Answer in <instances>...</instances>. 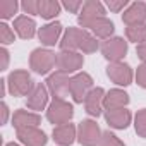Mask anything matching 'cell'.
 I'll list each match as a JSON object with an SVG mask.
<instances>
[{"label": "cell", "instance_id": "1", "mask_svg": "<svg viewBox=\"0 0 146 146\" xmlns=\"http://www.w3.org/2000/svg\"><path fill=\"white\" fill-rule=\"evenodd\" d=\"M29 67L36 74L45 76L57 67V55L48 48H36L29 55Z\"/></svg>", "mask_w": 146, "mask_h": 146}, {"label": "cell", "instance_id": "2", "mask_svg": "<svg viewBox=\"0 0 146 146\" xmlns=\"http://www.w3.org/2000/svg\"><path fill=\"white\" fill-rule=\"evenodd\" d=\"M7 88H9L12 96H28L33 91L35 84H33V79H31L28 70L17 69V70H12L9 74Z\"/></svg>", "mask_w": 146, "mask_h": 146}, {"label": "cell", "instance_id": "3", "mask_svg": "<svg viewBox=\"0 0 146 146\" xmlns=\"http://www.w3.org/2000/svg\"><path fill=\"white\" fill-rule=\"evenodd\" d=\"M72 117H74V107H72L69 102H65V100H53L48 105L46 119H48V122L55 124V127L69 124Z\"/></svg>", "mask_w": 146, "mask_h": 146}, {"label": "cell", "instance_id": "4", "mask_svg": "<svg viewBox=\"0 0 146 146\" xmlns=\"http://www.w3.org/2000/svg\"><path fill=\"white\" fill-rule=\"evenodd\" d=\"M46 88L53 100H65L70 96V78L60 70H55L46 78Z\"/></svg>", "mask_w": 146, "mask_h": 146}, {"label": "cell", "instance_id": "5", "mask_svg": "<svg viewBox=\"0 0 146 146\" xmlns=\"http://www.w3.org/2000/svg\"><path fill=\"white\" fill-rule=\"evenodd\" d=\"M93 90V78L88 72H78L70 78V96L74 103H83Z\"/></svg>", "mask_w": 146, "mask_h": 146}, {"label": "cell", "instance_id": "6", "mask_svg": "<svg viewBox=\"0 0 146 146\" xmlns=\"http://www.w3.org/2000/svg\"><path fill=\"white\" fill-rule=\"evenodd\" d=\"M102 55L112 64V62H122V58L127 53V41L120 36H112L110 40H105L100 46Z\"/></svg>", "mask_w": 146, "mask_h": 146}, {"label": "cell", "instance_id": "7", "mask_svg": "<svg viewBox=\"0 0 146 146\" xmlns=\"http://www.w3.org/2000/svg\"><path fill=\"white\" fill-rule=\"evenodd\" d=\"M100 17H105V7L102 2H98V0H88V2H84L79 16H78V23L83 29H90V26L100 19Z\"/></svg>", "mask_w": 146, "mask_h": 146}, {"label": "cell", "instance_id": "8", "mask_svg": "<svg viewBox=\"0 0 146 146\" xmlns=\"http://www.w3.org/2000/svg\"><path fill=\"white\" fill-rule=\"evenodd\" d=\"M84 57L79 52H60L57 53V70L64 74H74L79 69H83Z\"/></svg>", "mask_w": 146, "mask_h": 146}, {"label": "cell", "instance_id": "9", "mask_svg": "<svg viewBox=\"0 0 146 146\" xmlns=\"http://www.w3.org/2000/svg\"><path fill=\"white\" fill-rule=\"evenodd\" d=\"M102 134L103 132L100 131L96 120H91V119L83 120L78 127V141L83 146H98Z\"/></svg>", "mask_w": 146, "mask_h": 146}, {"label": "cell", "instance_id": "10", "mask_svg": "<svg viewBox=\"0 0 146 146\" xmlns=\"http://www.w3.org/2000/svg\"><path fill=\"white\" fill-rule=\"evenodd\" d=\"M107 76L112 83H115L117 86H129L132 83L134 72L132 69L124 64V62H112L107 65Z\"/></svg>", "mask_w": 146, "mask_h": 146}, {"label": "cell", "instance_id": "11", "mask_svg": "<svg viewBox=\"0 0 146 146\" xmlns=\"http://www.w3.org/2000/svg\"><path fill=\"white\" fill-rule=\"evenodd\" d=\"M105 120L112 129L124 131L129 127L132 120V113L127 108H113V110H105Z\"/></svg>", "mask_w": 146, "mask_h": 146}, {"label": "cell", "instance_id": "12", "mask_svg": "<svg viewBox=\"0 0 146 146\" xmlns=\"http://www.w3.org/2000/svg\"><path fill=\"white\" fill-rule=\"evenodd\" d=\"M17 139L24 146H46V134L38 127H26L17 131Z\"/></svg>", "mask_w": 146, "mask_h": 146}, {"label": "cell", "instance_id": "13", "mask_svg": "<svg viewBox=\"0 0 146 146\" xmlns=\"http://www.w3.org/2000/svg\"><path fill=\"white\" fill-rule=\"evenodd\" d=\"M26 105H28V108L33 110V112H40V110H43V108L48 105V88H46L43 83L35 84L33 91L28 95Z\"/></svg>", "mask_w": 146, "mask_h": 146}, {"label": "cell", "instance_id": "14", "mask_svg": "<svg viewBox=\"0 0 146 146\" xmlns=\"http://www.w3.org/2000/svg\"><path fill=\"white\" fill-rule=\"evenodd\" d=\"M105 90L103 88H93L90 91V95L86 96L84 100V108H86V113L91 115V117H98L102 115V112L105 110L103 107V100H105Z\"/></svg>", "mask_w": 146, "mask_h": 146}, {"label": "cell", "instance_id": "15", "mask_svg": "<svg viewBox=\"0 0 146 146\" xmlns=\"http://www.w3.org/2000/svg\"><path fill=\"white\" fill-rule=\"evenodd\" d=\"M84 31L86 29H83V28H67L62 40L58 41L60 52H76V50H79Z\"/></svg>", "mask_w": 146, "mask_h": 146}, {"label": "cell", "instance_id": "16", "mask_svg": "<svg viewBox=\"0 0 146 146\" xmlns=\"http://www.w3.org/2000/svg\"><path fill=\"white\" fill-rule=\"evenodd\" d=\"M122 21L125 26H136V24H146V4L144 2H134L131 4L124 14Z\"/></svg>", "mask_w": 146, "mask_h": 146}, {"label": "cell", "instance_id": "17", "mask_svg": "<svg viewBox=\"0 0 146 146\" xmlns=\"http://www.w3.org/2000/svg\"><path fill=\"white\" fill-rule=\"evenodd\" d=\"M53 141L60 146H70L72 143H74L78 139V129L74 124H64V125H57L53 127Z\"/></svg>", "mask_w": 146, "mask_h": 146}, {"label": "cell", "instance_id": "18", "mask_svg": "<svg viewBox=\"0 0 146 146\" xmlns=\"http://www.w3.org/2000/svg\"><path fill=\"white\" fill-rule=\"evenodd\" d=\"M41 124V117L36 112H29V110H16L12 115V125L16 127V131L19 129H26V127H38Z\"/></svg>", "mask_w": 146, "mask_h": 146}, {"label": "cell", "instance_id": "19", "mask_svg": "<svg viewBox=\"0 0 146 146\" xmlns=\"http://www.w3.org/2000/svg\"><path fill=\"white\" fill-rule=\"evenodd\" d=\"M60 35H62V24L60 23H48V24L41 26L38 31V38H40L41 45H45V46H53L58 41Z\"/></svg>", "mask_w": 146, "mask_h": 146}, {"label": "cell", "instance_id": "20", "mask_svg": "<svg viewBox=\"0 0 146 146\" xmlns=\"http://www.w3.org/2000/svg\"><path fill=\"white\" fill-rule=\"evenodd\" d=\"M129 105V95L124 91V90H110L107 91L105 95V100H103V107L105 110H113V108H125Z\"/></svg>", "mask_w": 146, "mask_h": 146}, {"label": "cell", "instance_id": "21", "mask_svg": "<svg viewBox=\"0 0 146 146\" xmlns=\"http://www.w3.org/2000/svg\"><path fill=\"white\" fill-rule=\"evenodd\" d=\"M14 31L23 40H31L36 35V23L28 16H17L14 19Z\"/></svg>", "mask_w": 146, "mask_h": 146}, {"label": "cell", "instance_id": "22", "mask_svg": "<svg viewBox=\"0 0 146 146\" xmlns=\"http://www.w3.org/2000/svg\"><path fill=\"white\" fill-rule=\"evenodd\" d=\"M90 31L93 33L95 38H100V40H110L113 31H115V24L105 16V17H100L96 19L91 26H90Z\"/></svg>", "mask_w": 146, "mask_h": 146}, {"label": "cell", "instance_id": "23", "mask_svg": "<svg viewBox=\"0 0 146 146\" xmlns=\"http://www.w3.org/2000/svg\"><path fill=\"white\" fill-rule=\"evenodd\" d=\"M62 5L55 0H38V16L43 19H53L60 14Z\"/></svg>", "mask_w": 146, "mask_h": 146}, {"label": "cell", "instance_id": "24", "mask_svg": "<svg viewBox=\"0 0 146 146\" xmlns=\"http://www.w3.org/2000/svg\"><path fill=\"white\" fill-rule=\"evenodd\" d=\"M125 36L129 41L141 45L146 41V24H136V26H127L125 28Z\"/></svg>", "mask_w": 146, "mask_h": 146}, {"label": "cell", "instance_id": "25", "mask_svg": "<svg viewBox=\"0 0 146 146\" xmlns=\"http://www.w3.org/2000/svg\"><path fill=\"white\" fill-rule=\"evenodd\" d=\"M98 48H100L98 40H96L93 35H90L88 31H84L83 40H81V46H79V50H81L83 53H95Z\"/></svg>", "mask_w": 146, "mask_h": 146}, {"label": "cell", "instance_id": "26", "mask_svg": "<svg viewBox=\"0 0 146 146\" xmlns=\"http://www.w3.org/2000/svg\"><path fill=\"white\" fill-rule=\"evenodd\" d=\"M17 9H19V4L16 0H2V2H0V17L11 19V17H14Z\"/></svg>", "mask_w": 146, "mask_h": 146}, {"label": "cell", "instance_id": "27", "mask_svg": "<svg viewBox=\"0 0 146 146\" xmlns=\"http://www.w3.org/2000/svg\"><path fill=\"white\" fill-rule=\"evenodd\" d=\"M134 129L139 137H146V108L139 110L134 115Z\"/></svg>", "mask_w": 146, "mask_h": 146}, {"label": "cell", "instance_id": "28", "mask_svg": "<svg viewBox=\"0 0 146 146\" xmlns=\"http://www.w3.org/2000/svg\"><path fill=\"white\" fill-rule=\"evenodd\" d=\"M98 146H125L113 132H110V131H105L103 134H102V139H100V143H98Z\"/></svg>", "mask_w": 146, "mask_h": 146}, {"label": "cell", "instance_id": "29", "mask_svg": "<svg viewBox=\"0 0 146 146\" xmlns=\"http://www.w3.org/2000/svg\"><path fill=\"white\" fill-rule=\"evenodd\" d=\"M16 36H14V29L11 26H7L5 23L0 24V41H2V45H11L14 43Z\"/></svg>", "mask_w": 146, "mask_h": 146}, {"label": "cell", "instance_id": "30", "mask_svg": "<svg viewBox=\"0 0 146 146\" xmlns=\"http://www.w3.org/2000/svg\"><path fill=\"white\" fill-rule=\"evenodd\" d=\"M83 2L81 0H69V2H64L62 4V7L65 9V11H69V12H72V14H79L81 12V9H83Z\"/></svg>", "mask_w": 146, "mask_h": 146}, {"label": "cell", "instance_id": "31", "mask_svg": "<svg viewBox=\"0 0 146 146\" xmlns=\"http://www.w3.org/2000/svg\"><path fill=\"white\" fill-rule=\"evenodd\" d=\"M21 9L24 11V14L38 16V0H24L21 4Z\"/></svg>", "mask_w": 146, "mask_h": 146}, {"label": "cell", "instance_id": "32", "mask_svg": "<svg viewBox=\"0 0 146 146\" xmlns=\"http://www.w3.org/2000/svg\"><path fill=\"white\" fill-rule=\"evenodd\" d=\"M134 78H136L137 86H141V88H144V90H146V64H141V65L137 67Z\"/></svg>", "mask_w": 146, "mask_h": 146}, {"label": "cell", "instance_id": "33", "mask_svg": "<svg viewBox=\"0 0 146 146\" xmlns=\"http://www.w3.org/2000/svg\"><path fill=\"white\" fill-rule=\"evenodd\" d=\"M107 7L112 12H120V11H125V7H129V2L127 0H108Z\"/></svg>", "mask_w": 146, "mask_h": 146}, {"label": "cell", "instance_id": "34", "mask_svg": "<svg viewBox=\"0 0 146 146\" xmlns=\"http://www.w3.org/2000/svg\"><path fill=\"white\" fill-rule=\"evenodd\" d=\"M0 58H2V62H0V70H5L7 65H9V52H7V48H0Z\"/></svg>", "mask_w": 146, "mask_h": 146}, {"label": "cell", "instance_id": "35", "mask_svg": "<svg viewBox=\"0 0 146 146\" xmlns=\"http://www.w3.org/2000/svg\"><path fill=\"white\" fill-rule=\"evenodd\" d=\"M136 53H137V57L143 60V64H146V41L136 46Z\"/></svg>", "mask_w": 146, "mask_h": 146}, {"label": "cell", "instance_id": "36", "mask_svg": "<svg viewBox=\"0 0 146 146\" xmlns=\"http://www.w3.org/2000/svg\"><path fill=\"white\" fill-rule=\"evenodd\" d=\"M7 119H9V107H7V103H2V119H0V122L5 124Z\"/></svg>", "mask_w": 146, "mask_h": 146}, {"label": "cell", "instance_id": "37", "mask_svg": "<svg viewBox=\"0 0 146 146\" xmlns=\"http://www.w3.org/2000/svg\"><path fill=\"white\" fill-rule=\"evenodd\" d=\"M5 146H19V144H17V143H7Z\"/></svg>", "mask_w": 146, "mask_h": 146}]
</instances>
